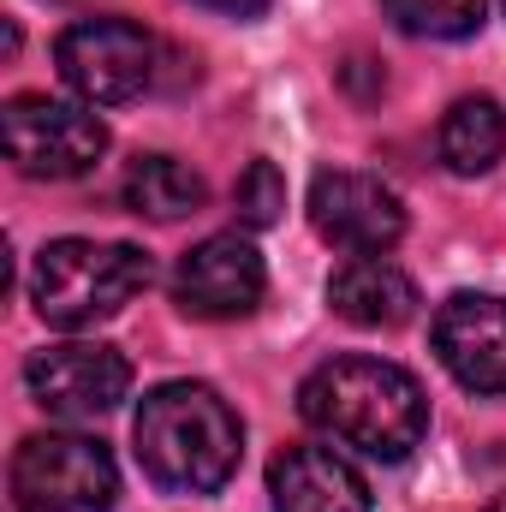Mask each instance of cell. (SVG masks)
Listing matches in <instances>:
<instances>
[{
	"instance_id": "4",
	"label": "cell",
	"mask_w": 506,
	"mask_h": 512,
	"mask_svg": "<svg viewBox=\"0 0 506 512\" xmlns=\"http://www.w3.org/2000/svg\"><path fill=\"white\" fill-rule=\"evenodd\" d=\"M12 495L36 512H108L120 501V465L96 435H24L12 453Z\"/></svg>"
},
{
	"instance_id": "13",
	"label": "cell",
	"mask_w": 506,
	"mask_h": 512,
	"mask_svg": "<svg viewBox=\"0 0 506 512\" xmlns=\"http://www.w3.org/2000/svg\"><path fill=\"white\" fill-rule=\"evenodd\" d=\"M435 149H441L447 173H459V179L489 173V167L506 155V114H501V102H495V96H459V102L447 108L441 131H435Z\"/></svg>"
},
{
	"instance_id": "14",
	"label": "cell",
	"mask_w": 506,
	"mask_h": 512,
	"mask_svg": "<svg viewBox=\"0 0 506 512\" xmlns=\"http://www.w3.org/2000/svg\"><path fill=\"white\" fill-rule=\"evenodd\" d=\"M120 197H126L131 215H143V221H185V215L203 209L209 185H203L197 167H185L173 155H137L126 167V179H120Z\"/></svg>"
},
{
	"instance_id": "9",
	"label": "cell",
	"mask_w": 506,
	"mask_h": 512,
	"mask_svg": "<svg viewBox=\"0 0 506 512\" xmlns=\"http://www.w3.org/2000/svg\"><path fill=\"white\" fill-rule=\"evenodd\" d=\"M262 286H268V268L256 256L251 239L239 233H209L203 245L179 256L173 268V298L185 316H203V322H239L262 304Z\"/></svg>"
},
{
	"instance_id": "10",
	"label": "cell",
	"mask_w": 506,
	"mask_h": 512,
	"mask_svg": "<svg viewBox=\"0 0 506 512\" xmlns=\"http://www.w3.org/2000/svg\"><path fill=\"white\" fill-rule=\"evenodd\" d=\"M435 358L471 393H506V298L453 292L435 310Z\"/></svg>"
},
{
	"instance_id": "17",
	"label": "cell",
	"mask_w": 506,
	"mask_h": 512,
	"mask_svg": "<svg viewBox=\"0 0 506 512\" xmlns=\"http://www.w3.org/2000/svg\"><path fill=\"white\" fill-rule=\"evenodd\" d=\"M197 6H209V12H227V18H256L268 0H197Z\"/></svg>"
},
{
	"instance_id": "16",
	"label": "cell",
	"mask_w": 506,
	"mask_h": 512,
	"mask_svg": "<svg viewBox=\"0 0 506 512\" xmlns=\"http://www.w3.org/2000/svg\"><path fill=\"white\" fill-rule=\"evenodd\" d=\"M233 209H239L245 227H274V221H280V209H286V179H280L274 161H251V167L239 173Z\"/></svg>"
},
{
	"instance_id": "6",
	"label": "cell",
	"mask_w": 506,
	"mask_h": 512,
	"mask_svg": "<svg viewBox=\"0 0 506 512\" xmlns=\"http://www.w3.org/2000/svg\"><path fill=\"white\" fill-rule=\"evenodd\" d=\"M54 60L90 108H120L155 78V42L131 18H78L72 30H60Z\"/></svg>"
},
{
	"instance_id": "7",
	"label": "cell",
	"mask_w": 506,
	"mask_h": 512,
	"mask_svg": "<svg viewBox=\"0 0 506 512\" xmlns=\"http://www.w3.org/2000/svg\"><path fill=\"white\" fill-rule=\"evenodd\" d=\"M24 387L48 417H108L131 393V364L126 352L102 346V340H66V346H42L24 364Z\"/></svg>"
},
{
	"instance_id": "2",
	"label": "cell",
	"mask_w": 506,
	"mask_h": 512,
	"mask_svg": "<svg viewBox=\"0 0 506 512\" xmlns=\"http://www.w3.org/2000/svg\"><path fill=\"white\" fill-rule=\"evenodd\" d=\"M137 465L167 495H215L233 483L245 453L239 411L203 382H167L137 405Z\"/></svg>"
},
{
	"instance_id": "5",
	"label": "cell",
	"mask_w": 506,
	"mask_h": 512,
	"mask_svg": "<svg viewBox=\"0 0 506 512\" xmlns=\"http://www.w3.org/2000/svg\"><path fill=\"white\" fill-rule=\"evenodd\" d=\"M0 131H6V161L24 179H78L108 155V126L90 108L54 96H12Z\"/></svg>"
},
{
	"instance_id": "15",
	"label": "cell",
	"mask_w": 506,
	"mask_h": 512,
	"mask_svg": "<svg viewBox=\"0 0 506 512\" xmlns=\"http://www.w3.org/2000/svg\"><path fill=\"white\" fill-rule=\"evenodd\" d=\"M381 12H387L405 36L459 42V36H477V30H483L489 0H381Z\"/></svg>"
},
{
	"instance_id": "1",
	"label": "cell",
	"mask_w": 506,
	"mask_h": 512,
	"mask_svg": "<svg viewBox=\"0 0 506 512\" xmlns=\"http://www.w3.org/2000/svg\"><path fill=\"white\" fill-rule=\"evenodd\" d=\"M298 411L328 441H340L364 459H381V465L411 459L429 429V399H423L417 376L387 358H364V352L316 364L298 387Z\"/></svg>"
},
{
	"instance_id": "12",
	"label": "cell",
	"mask_w": 506,
	"mask_h": 512,
	"mask_svg": "<svg viewBox=\"0 0 506 512\" xmlns=\"http://www.w3.org/2000/svg\"><path fill=\"white\" fill-rule=\"evenodd\" d=\"M328 304L358 328H405L417 316V280L387 256H346L328 280Z\"/></svg>"
},
{
	"instance_id": "8",
	"label": "cell",
	"mask_w": 506,
	"mask_h": 512,
	"mask_svg": "<svg viewBox=\"0 0 506 512\" xmlns=\"http://www.w3.org/2000/svg\"><path fill=\"white\" fill-rule=\"evenodd\" d=\"M310 227L352 256H381L405 239V203L376 173L328 167L310 179Z\"/></svg>"
},
{
	"instance_id": "18",
	"label": "cell",
	"mask_w": 506,
	"mask_h": 512,
	"mask_svg": "<svg viewBox=\"0 0 506 512\" xmlns=\"http://www.w3.org/2000/svg\"><path fill=\"white\" fill-rule=\"evenodd\" d=\"M12 512H24V501H12Z\"/></svg>"
},
{
	"instance_id": "11",
	"label": "cell",
	"mask_w": 506,
	"mask_h": 512,
	"mask_svg": "<svg viewBox=\"0 0 506 512\" xmlns=\"http://www.w3.org/2000/svg\"><path fill=\"white\" fill-rule=\"evenodd\" d=\"M274 512H370V483L334 447H286L268 465Z\"/></svg>"
},
{
	"instance_id": "3",
	"label": "cell",
	"mask_w": 506,
	"mask_h": 512,
	"mask_svg": "<svg viewBox=\"0 0 506 512\" xmlns=\"http://www.w3.org/2000/svg\"><path fill=\"white\" fill-rule=\"evenodd\" d=\"M149 286V256L137 245H102V239H54L30 268V298L48 328H96L120 316Z\"/></svg>"
}]
</instances>
